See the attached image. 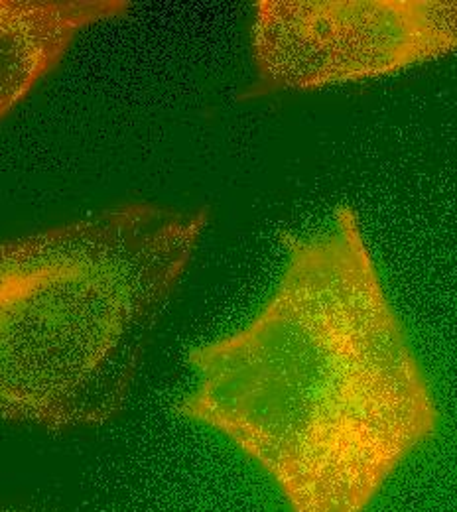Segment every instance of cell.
Returning <instances> with one entry per match:
<instances>
[{"label":"cell","instance_id":"obj_1","mask_svg":"<svg viewBox=\"0 0 457 512\" xmlns=\"http://www.w3.org/2000/svg\"><path fill=\"white\" fill-rule=\"evenodd\" d=\"M284 274L245 327L188 357L180 412L223 434L292 512H365L438 430V408L357 213L286 235Z\"/></svg>","mask_w":457,"mask_h":512},{"label":"cell","instance_id":"obj_2","mask_svg":"<svg viewBox=\"0 0 457 512\" xmlns=\"http://www.w3.org/2000/svg\"><path fill=\"white\" fill-rule=\"evenodd\" d=\"M207 221L127 201L0 241V422L115 418Z\"/></svg>","mask_w":457,"mask_h":512},{"label":"cell","instance_id":"obj_3","mask_svg":"<svg viewBox=\"0 0 457 512\" xmlns=\"http://www.w3.org/2000/svg\"><path fill=\"white\" fill-rule=\"evenodd\" d=\"M253 93L318 91L457 54V0H261Z\"/></svg>","mask_w":457,"mask_h":512},{"label":"cell","instance_id":"obj_4","mask_svg":"<svg viewBox=\"0 0 457 512\" xmlns=\"http://www.w3.org/2000/svg\"><path fill=\"white\" fill-rule=\"evenodd\" d=\"M129 10L127 0H0V121L56 69L85 28Z\"/></svg>","mask_w":457,"mask_h":512}]
</instances>
